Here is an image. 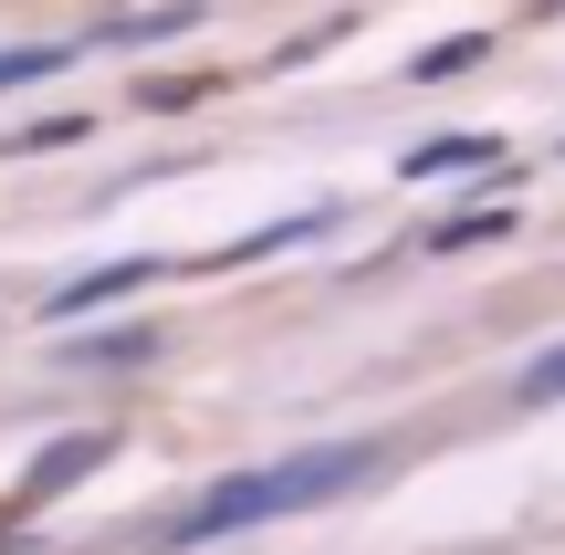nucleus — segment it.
Returning a JSON list of instances; mask_svg holds the SVG:
<instances>
[{"label": "nucleus", "instance_id": "1", "mask_svg": "<svg viewBox=\"0 0 565 555\" xmlns=\"http://www.w3.org/2000/svg\"><path fill=\"white\" fill-rule=\"evenodd\" d=\"M377 461H387L377 440H315V451H282V461H252V472H221L189 514H168V545H210V535H252V524L345 503Z\"/></svg>", "mask_w": 565, "mask_h": 555}, {"label": "nucleus", "instance_id": "2", "mask_svg": "<svg viewBox=\"0 0 565 555\" xmlns=\"http://www.w3.org/2000/svg\"><path fill=\"white\" fill-rule=\"evenodd\" d=\"M200 0H158V11H126V21H105V42H126V53H137V42H179V32H200Z\"/></svg>", "mask_w": 565, "mask_h": 555}, {"label": "nucleus", "instance_id": "3", "mask_svg": "<svg viewBox=\"0 0 565 555\" xmlns=\"http://www.w3.org/2000/svg\"><path fill=\"white\" fill-rule=\"evenodd\" d=\"M503 147L492 137H429V147H408V179H461V168H492Z\"/></svg>", "mask_w": 565, "mask_h": 555}, {"label": "nucleus", "instance_id": "4", "mask_svg": "<svg viewBox=\"0 0 565 555\" xmlns=\"http://www.w3.org/2000/svg\"><path fill=\"white\" fill-rule=\"evenodd\" d=\"M147 273H158V263H147V252H137V263H105V273H84V284H63L53 305H63V314H74V305H105V293H137Z\"/></svg>", "mask_w": 565, "mask_h": 555}, {"label": "nucleus", "instance_id": "5", "mask_svg": "<svg viewBox=\"0 0 565 555\" xmlns=\"http://www.w3.org/2000/svg\"><path fill=\"white\" fill-rule=\"evenodd\" d=\"M63 42H21V53H0V95H11V84H42V74H63Z\"/></svg>", "mask_w": 565, "mask_h": 555}, {"label": "nucleus", "instance_id": "6", "mask_svg": "<svg viewBox=\"0 0 565 555\" xmlns=\"http://www.w3.org/2000/svg\"><path fill=\"white\" fill-rule=\"evenodd\" d=\"M74 367H116V356H158V335L147 325H116V335H95V346H63Z\"/></svg>", "mask_w": 565, "mask_h": 555}, {"label": "nucleus", "instance_id": "7", "mask_svg": "<svg viewBox=\"0 0 565 555\" xmlns=\"http://www.w3.org/2000/svg\"><path fill=\"white\" fill-rule=\"evenodd\" d=\"M513 398H524V409H545V398H565V346L524 356V377H513Z\"/></svg>", "mask_w": 565, "mask_h": 555}, {"label": "nucleus", "instance_id": "8", "mask_svg": "<svg viewBox=\"0 0 565 555\" xmlns=\"http://www.w3.org/2000/svg\"><path fill=\"white\" fill-rule=\"evenodd\" d=\"M461 63H482V32H461V42H429V53H419V74H461Z\"/></svg>", "mask_w": 565, "mask_h": 555}, {"label": "nucleus", "instance_id": "9", "mask_svg": "<svg viewBox=\"0 0 565 555\" xmlns=\"http://www.w3.org/2000/svg\"><path fill=\"white\" fill-rule=\"evenodd\" d=\"M74 137H84V116H53V126H21L11 147H21V158H32V147H74Z\"/></svg>", "mask_w": 565, "mask_h": 555}]
</instances>
